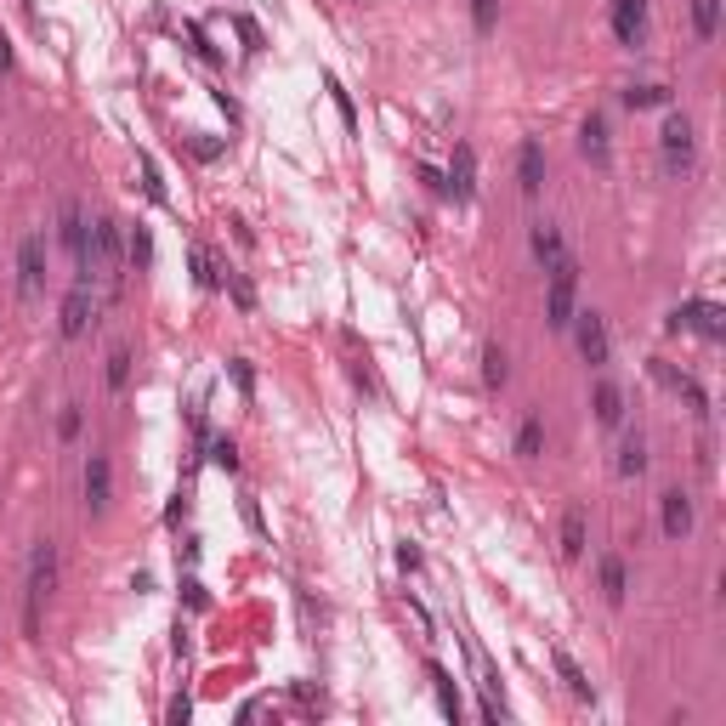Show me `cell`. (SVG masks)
I'll use <instances>...</instances> for the list:
<instances>
[{"label":"cell","instance_id":"7c38bea8","mask_svg":"<svg viewBox=\"0 0 726 726\" xmlns=\"http://www.w3.org/2000/svg\"><path fill=\"white\" fill-rule=\"evenodd\" d=\"M448 194H454V199L477 194V154L465 142H454V159H448Z\"/></svg>","mask_w":726,"mask_h":726},{"label":"cell","instance_id":"9c48e42d","mask_svg":"<svg viewBox=\"0 0 726 726\" xmlns=\"http://www.w3.org/2000/svg\"><path fill=\"white\" fill-rule=\"evenodd\" d=\"M109 500H114V465H109V454H91L85 460V511L102 517Z\"/></svg>","mask_w":726,"mask_h":726},{"label":"cell","instance_id":"836d02e7","mask_svg":"<svg viewBox=\"0 0 726 726\" xmlns=\"http://www.w3.org/2000/svg\"><path fill=\"white\" fill-rule=\"evenodd\" d=\"M210 460H216V465H222V472H233V465H239V448H233V443L222 437L216 448H210Z\"/></svg>","mask_w":726,"mask_h":726},{"label":"cell","instance_id":"6da1fadb","mask_svg":"<svg viewBox=\"0 0 726 726\" xmlns=\"http://www.w3.org/2000/svg\"><path fill=\"white\" fill-rule=\"evenodd\" d=\"M52 590H57V545L40 540L29 550V579H24V635H29V642L40 635V607H46Z\"/></svg>","mask_w":726,"mask_h":726},{"label":"cell","instance_id":"4dcf8cb0","mask_svg":"<svg viewBox=\"0 0 726 726\" xmlns=\"http://www.w3.org/2000/svg\"><path fill=\"white\" fill-rule=\"evenodd\" d=\"M142 187H148V199H154V205H165V182H159V165L148 159V154H142Z\"/></svg>","mask_w":726,"mask_h":726},{"label":"cell","instance_id":"44dd1931","mask_svg":"<svg viewBox=\"0 0 726 726\" xmlns=\"http://www.w3.org/2000/svg\"><path fill=\"white\" fill-rule=\"evenodd\" d=\"M550 658H557V675L568 681V693H573V698H585V703H590V698H596V687H590V681H585V670H579V664H573V658H568L562 647H557V653H550Z\"/></svg>","mask_w":726,"mask_h":726},{"label":"cell","instance_id":"cb8c5ba5","mask_svg":"<svg viewBox=\"0 0 726 726\" xmlns=\"http://www.w3.org/2000/svg\"><path fill=\"white\" fill-rule=\"evenodd\" d=\"M642 472H647V443L625 437V448H618V477H642Z\"/></svg>","mask_w":726,"mask_h":726},{"label":"cell","instance_id":"484cf974","mask_svg":"<svg viewBox=\"0 0 726 726\" xmlns=\"http://www.w3.org/2000/svg\"><path fill=\"white\" fill-rule=\"evenodd\" d=\"M664 102H670L664 85H630L625 91V109H664Z\"/></svg>","mask_w":726,"mask_h":726},{"label":"cell","instance_id":"8992f818","mask_svg":"<svg viewBox=\"0 0 726 726\" xmlns=\"http://www.w3.org/2000/svg\"><path fill=\"white\" fill-rule=\"evenodd\" d=\"M40 290H46V239H40V233H29V239L17 244V295H24V301H34Z\"/></svg>","mask_w":726,"mask_h":726},{"label":"cell","instance_id":"8fae6325","mask_svg":"<svg viewBox=\"0 0 726 726\" xmlns=\"http://www.w3.org/2000/svg\"><path fill=\"white\" fill-rule=\"evenodd\" d=\"M658 528H664V540H687L693 533V500L681 494V488H670V494L658 500Z\"/></svg>","mask_w":726,"mask_h":726},{"label":"cell","instance_id":"9a60e30c","mask_svg":"<svg viewBox=\"0 0 726 726\" xmlns=\"http://www.w3.org/2000/svg\"><path fill=\"white\" fill-rule=\"evenodd\" d=\"M517 187H522L528 199L545 187V148H540V142H522V148H517Z\"/></svg>","mask_w":726,"mask_h":726},{"label":"cell","instance_id":"7a4b0ae2","mask_svg":"<svg viewBox=\"0 0 726 726\" xmlns=\"http://www.w3.org/2000/svg\"><path fill=\"white\" fill-rule=\"evenodd\" d=\"M57 239H62V250L74 255L80 284H91L97 279V267H91V222H85V210L74 199H62V210H57Z\"/></svg>","mask_w":726,"mask_h":726},{"label":"cell","instance_id":"3957f363","mask_svg":"<svg viewBox=\"0 0 726 726\" xmlns=\"http://www.w3.org/2000/svg\"><path fill=\"white\" fill-rule=\"evenodd\" d=\"M573 295H579V267H573V255H562V262L550 267V290H545V324L550 330L573 324Z\"/></svg>","mask_w":726,"mask_h":726},{"label":"cell","instance_id":"f546056e","mask_svg":"<svg viewBox=\"0 0 726 726\" xmlns=\"http://www.w3.org/2000/svg\"><path fill=\"white\" fill-rule=\"evenodd\" d=\"M494 24H500V0H472V29L494 34Z\"/></svg>","mask_w":726,"mask_h":726},{"label":"cell","instance_id":"5bb4252c","mask_svg":"<svg viewBox=\"0 0 726 726\" xmlns=\"http://www.w3.org/2000/svg\"><path fill=\"white\" fill-rule=\"evenodd\" d=\"M528 250H533V262H540L545 272L568 255V244H562V227H550V222H533V233H528Z\"/></svg>","mask_w":726,"mask_h":726},{"label":"cell","instance_id":"4fadbf2b","mask_svg":"<svg viewBox=\"0 0 726 726\" xmlns=\"http://www.w3.org/2000/svg\"><path fill=\"white\" fill-rule=\"evenodd\" d=\"M658 142H664V159L670 165H687L693 159V119L687 114H670L664 131H658Z\"/></svg>","mask_w":726,"mask_h":726},{"label":"cell","instance_id":"ba28073f","mask_svg":"<svg viewBox=\"0 0 726 726\" xmlns=\"http://www.w3.org/2000/svg\"><path fill=\"white\" fill-rule=\"evenodd\" d=\"M721 318H726V312H721L715 301H681V312L670 318V330H698L703 340H721V335H726Z\"/></svg>","mask_w":726,"mask_h":726},{"label":"cell","instance_id":"8d00e7d4","mask_svg":"<svg viewBox=\"0 0 726 726\" xmlns=\"http://www.w3.org/2000/svg\"><path fill=\"white\" fill-rule=\"evenodd\" d=\"M187 715H194V703H187V698H177V703H170V726H182Z\"/></svg>","mask_w":726,"mask_h":726},{"label":"cell","instance_id":"d6986e66","mask_svg":"<svg viewBox=\"0 0 726 726\" xmlns=\"http://www.w3.org/2000/svg\"><path fill=\"white\" fill-rule=\"evenodd\" d=\"M125 262H131L137 272H148V267H154V233H148L142 222H137L131 233H125Z\"/></svg>","mask_w":726,"mask_h":726},{"label":"cell","instance_id":"7402d4cb","mask_svg":"<svg viewBox=\"0 0 726 726\" xmlns=\"http://www.w3.org/2000/svg\"><path fill=\"white\" fill-rule=\"evenodd\" d=\"M693 34L715 40L721 34V0H693Z\"/></svg>","mask_w":726,"mask_h":726},{"label":"cell","instance_id":"d6a6232c","mask_svg":"<svg viewBox=\"0 0 726 726\" xmlns=\"http://www.w3.org/2000/svg\"><path fill=\"white\" fill-rule=\"evenodd\" d=\"M233 387H239L244 397L255 392V375H250V363H244V358H233Z\"/></svg>","mask_w":726,"mask_h":726},{"label":"cell","instance_id":"4316f807","mask_svg":"<svg viewBox=\"0 0 726 726\" xmlns=\"http://www.w3.org/2000/svg\"><path fill=\"white\" fill-rule=\"evenodd\" d=\"M432 681H437V703H443V715L454 721V715H460V693H454V675H448L443 664H432Z\"/></svg>","mask_w":726,"mask_h":726},{"label":"cell","instance_id":"74e56055","mask_svg":"<svg viewBox=\"0 0 726 726\" xmlns=\"http://www.w3.org/2000/svg\"><path fill=\"white\" fill-rule=\"evenodd\" d=\"M0 69H12V46H6V34H0Z\"/></svg>","mask_w":726,"mask_h":726},{"label":"cell","instance_id":"e575fe53","mask_svg":"<svg viewBox=\"0 0 726 726\" xmlns=\"http://www.w3.org/2000/svg\"><path fill=\"white\" fill-rule=\"evenodd\" d=\"M330 97H335V109H340V119H347V125H358V114H352V97L340 91V80H330Z\"/></svg>","mask_w":726,"mask_h":726},{"label":"cell","instance_id":"30bf717a","mask_svg":"<svg viewBox=\"0 0 726 726\" xmlns=\"http://www.w3.org/2000/svg\"><path fill=\"white\" fill-rule=\"evenodd\" d=\"M642 34H647V0H613V40L642 46Z\"/></svg>","mask_w":726,"mask_h":726},{"label":"cell","instance_id":"5b68a950","mask_svg":"<svg viewBox=\"0 0 726 726\" xmlns=\"http://www.w3.org/2000/svg\"><path fill=\"white\" fill-rule=\"evenodd\" d=\"M573 340H579V358L590 363V369H602V363L613 358V340H607V324H602V312H573Z\"/></svg>","mask_w":726,"mask_h":726},{"label":"cell","instance_id":"603a6c76","mask_svg":"<svg viewBox=\"0 0 726 726\" xmlns=\"http://www.w3.org/2000/svg\"><path fill=\"white\" fill-rule=\"evenodd\" d=\"M482 380H488V387H505V380H511V363H505L500 340H488V347H482Z\"/></svg>","mask_w":726,"mask_h":726},{"label":"cell","instance_id":"2e32d148","mask_svg":"<svg viewBox=\"0 0 726 726\" xmlns=\"http://www.w3.org/2000/svg\"><path fill=\"white\" fill-rule=\"evenodd\" d=\"M579 148H585L590 165H607V159H613V142H607V119H602V114H590V119L579 125Z\"/></svg>","mask_w":726,"mask_h":726},{"label":"cell","instance_id":"ac0fdd59","mask_svg":"<svg viewBox=\"0 0 726 726\" xmlns=\"http://www.w3.org/2000/svg\"><path fill=\"white\" fill-rule=\"evenodd\" d=\"M596 573H602V596H607V602L618 607V602L630 596V573H625V557H602V568H596Z\"/></svg>","mask_w":726,"mask_h":726},{"label":"cell","instance_id":"f1b7e54d","mask_svg":"<svg viewBox=\"0 0 726 726\" xmlns=\"http://www.w3.org/2000/svg\"><path fill=\"white\" fill-rule=\"evenodd\" d=\"M125 387H131V352L114 347L109 352V392H125Z\"/></svg>","mask_w":726,"mask_h":726},{"label":"cell","instance_id":"83f0119b","mask_svg":"<svg viewBox=\"0 0 726 726\" xmlns=\"http://www.w3.org/2000/svg\"><path fill=\"white\" fill-rule=\"evenodd\" d=\"M187 262H194V279H199L205 290H216V284H222V267L210 262V250H199V244H194V250H187Z\"/></svg>","mask_w":726,"mask_h":726},{"label":"cell","instance_id":"d590c367","mask_svg":"<svg viewBox=\"0 0 726 726\" xmlns=\"http://www.w3.org/2000/svg\"><path fill=\"white\" fill-rule=\"evenodd\" d=\"M233 301H239V307H244V312H250V307H255V290H250V279H233Z\"/></svg>","mask_w":726,"mask_h":726},{"label":"cell","instance_id":"e0dca14e","mask_svg":"<svg viewBox=\"0 0 726 726\" xmlns=\"http://www.w3.org/2000/svg\"><path fill=\"white\" fill-rule=\"evenodd\" d=\"M590 409H596V420H602V425H618V420H625V392H618L613 380H602V387L590 392Z\"/></svg>","mask_w":726,"mask_h":726},{"label":"cell","instance_id":"ffe728a7","mask_svg":"<svg viewBox=\"0 0 726 726\" xmlns=\"http://www.w3.org/2000/svg\"><path fill=\"white\" fill-rule=\"evenodd\" d=\"M562 557H573V562L585 557V511H579V505L562 517Z\"/></svg>","mask_w":726,"mask_h":726},{"label":"cell","instance_id":"1f68e13d","mask_svg":"<svg viewBox=\"0 0 726 726\" xmlns=\"http://www.w3.org/2000/svg\"><path fill=\"white\" fill-rule=\"evenodd\" d=\"M80 425H85L80 403H69V409H62V420H57V437H62V443H74V437H80Z\"/></svg>","mask_w":726,"mask_h":726},{"label":"cell","instance_id":"d4e9b609","mask_svg":"<svg viewBox=\"0 0 726 726\" xmlns=\"http://www.w3.org/2000/svg\"><path fill=\"white\" fill-rule=\"evenodd\" d=\"M517 454H522V460H540V454H545V425L533 420V415L522 420V432H517Z\"/></svg>","mask_w":726,"mask_h":726},{"label":"cell","instance_id":"52a82bcc","mask_svg":"<svg viewBox=\"0 0 726 726\" xmlns=\"http://www.w3.org/2000/svg\"><path fill=\"white\" fill-rule=\"evenodd\" d=\"M97 324V295H91V284H74L69 295H62V340H80L85 330Z\"/></svg>","mask_w":726,"mask_h":726},{"label":"cell","instance_id":"277c9868","mask_svg":"<svg viewBox=\"0 0 726 726\" xmlns=\"http://www.w3.org/2000/svg\"><path fill=\"white\" fill-rule=\"evenodd\" d=\"M91 267L109 272V279L125 267V233H119L114 216H97V222H91Z\"/></svg>","mask_w":726,"mask_h":726}]
</instances>
